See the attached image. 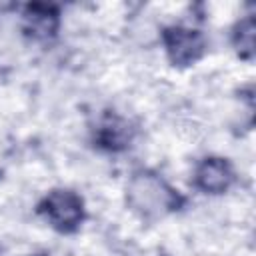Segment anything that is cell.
<instances>
[{
  "mask_svg": "<svg viewBox=\"0 0 256 256\" xmlns=\"http://www.w3.org/2000/svg\"><path fill=\"white\" fill-rule=\"evenodd\" d=\"M40 212L48 218V222L62 230V232H72L78 228V224L84 218V206L78 194L70 190H54L50 192L44 202L40 204Z\"/></svg>",
  "mask_w": 256,
  "mask_h": 256,
  "instance_id": "cell-2",
  "label": "cell"
},
{
  "mask_svg": "<svg viewBox=\"0 0 256 256\" xmlns=\"http://www.w3.org/2000/svg\"><path fill=\"white\" fill-rule=\"evenodd\" d=\"M234 180L230 164L222 158H206L196 170V186L204 192H224Z\"/></svg>",
  "mask_w": 256,
  "mask_h": 256,
  "instance_id": "cell-4",
  "label": "cell"
},
{
  "mask_svg": "<svg viewBox=\"0 0 256 256\" xmlns=\"http://www.w3.org/2000/svg\"><path fill=\"white\" fill-rule=\"evenodd\" d=\"M164 44H166L168 58L178 66H188L196 62L204 52L202 34L190 28H182V26L168 28L164 32Z\"/></svg>",
  "mask_w": 256,
  "mask_h": 256,
  "instance_id": "cell-3",
  "label": "cell"
},
{
  "mask_svg": "<svg viewBox=\"0 0 256 256\" xmlns=\"http://www.w3.org/2000/svg\"><path fill=\"white\" fill-rule=\"evenodd\" d=\"M30 22V30L34 36H50L56 30V12L48 6H30V14H26Z\"/></svg>",
  "mask_w": 256,
  "mask_h": 256,
  "instance_id": "cell-5",
  "label": "cell"
},
{
  "mask_svg": "<svg viewBox=\"0 0 256 256\" xmlns=\"http://www.w3.org/2000/svg\"><path fill=\"white\" fill-rule=\"evenodd\" d=\"M128 202L144 216H158L172 210L178 196L154 174H136L128 186Z\"/></svg>",
  "mask_w": 256,
  "mask_h": 256,
  "instance_id": "cell-1",
  "label": "cell"
},
{
  "mask_svg": "<svg viewBox=\"0 0 256 256\" xmlns=\"http://www.w3.org/2000/svg\"><path fill=\"white\" fill-rule=\"evenodd\" d=\"M236 48L240 52V56L250 58L254 52V20L248 18L244 22H240L238 32H236Z\"/></svg>",
  "mask_w": 256,
  "mask_h": 256,
  "instance_id": "cell-6",
  "label": "cell"
}]
</instances>
